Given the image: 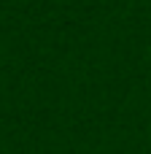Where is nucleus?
Instances as JSON below:
<instances>
[]
</instances>
